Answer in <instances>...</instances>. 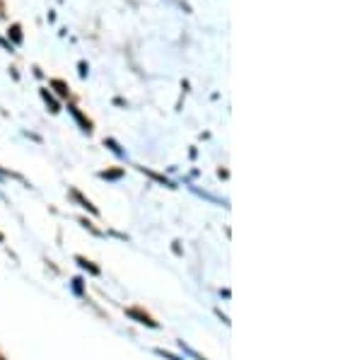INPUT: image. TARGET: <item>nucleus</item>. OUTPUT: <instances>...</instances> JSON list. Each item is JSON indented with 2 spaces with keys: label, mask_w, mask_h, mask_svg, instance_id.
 Segmentation results:
<instances>
[{
  "label": "nucleus",
  "mask_w": 362,
  "mask_h": 360,
  "mask_svg": "<svg viewBox=\"0 0 362 360\" xmlns=\"http://www.w3.org/2000/svg\"><path fill=\"white\" fill-rule=\"evenodd\" d=\"M0 360H3V356H0Z\"/></svg>",
  "instance_id": "1"
}]
</instances>
